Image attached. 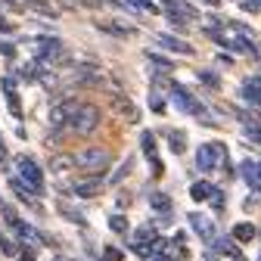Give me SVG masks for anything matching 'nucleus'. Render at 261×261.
<instances>
[{"mask_svg": "<svg viewBox=\"0 0 261 261\" xmlns=\"http://www.w3.org/2000/svg\"><path fill=\"white\" fill-rule=\"evenodd\" d=\"M130 165H134V162H130V159H127V162H124V165H121V168H118V171H115V174H112L109 180H112V184H118V180H121V177H124V174L130 171Z\"/></svg>", "mask_w": 261, "mask_h": 261, "instance_id": "nucleus-28", "label": "nucleus"}, {"mask_svg": "<svg viewBox=\"0 0 261 261\" xmlns=\"http://www.w3.org/2000/svg\"><path fill=\"white\" fill-rule=\"evenodd\" d=\"M258 81H261V78H258Z\"/></svg>", "mask_w": 261, "mask_h": 261, "instance_id": "nucleus-41", "label": "nucleus"}, {"mask_svg": "<svg viewBox=\"0 0 261 261\" xmlns=\"http://www.w3.org/2000/svg\"><path fill=\"white\" fill-rule=\"evenodd\" d=\"M0 208H4V202H0Z\"/></svg>", "mask_w": 261, "mask_h": 261, "instance_id": "nucleus-39", "label": "nucleus"}, {"mask_svg": "<svg viewBox=\"0 0 261 261\" xmlns=\"http://www.w3.org/2000/svg\"><path fill=\"white\" fill-rule=\"evenodd\" d=\"M146 59H149V62H152V65H155V69H159V72H162V75H168V72H171V69H174V65H171V62H168V59H165V56H159V53H152V50H149V53H146Z\"/></svg>", "mask_w": 261, "mask_h": 261, "instance_id": "nucleus-20", "label": "nucleus"}, {"mask_svg": "<svg viewBox=\"0 0 261 261\" xmlns=\"http://www.w3.org/2000/svg\"><path fill=\"white\" fill-rule=\"evenodd\" d=\"M75 162L84 174H106L112 165V149L106 146H84L81 152H75Z\"/></svg>", "mask_w": 261, "mask_h": 261, "instance_id": "nucleus-1", "label": "nucleus"}, {"mask_svg": "<svg viewBox=\"0 0 261 261\" xmlns=\"http://www.w3.org/2000/svg\"><path fill=\"white\" fill-rule=\"evenodd\" d=\"M140 7H143V10H152V13H159V7H155V0H140Z\"/></svg>", "mask_w": 261, "mask_h": 261, "instance_id": "nucleus-33", "label": "nucleus"}, {"mask_svg": "<svg viewBox=\"0 0 261 261\" xmlns=\"http://www.w3.org/2000/svg\"><path fill=\"white\" fill-rule=\"evenodd\" d=\"M25 4H31V7H38V10H47V0H25Z\"/></svg>", "mask_w": 261, "mask_h": 261, "instance_id": "nucleus-34", "label": "nucleus"}, {"mask_svg": "<svg viewBox=\"0 0 261 261\" xmlns=\"http://www.w3.org/2000/svg\"><path fill=\"white\" fill-rule=\"evenodd\" d=\"M0 252H4V255H16V246H13V240H7L4 233H0Z\"/></svg>", "mask_w": 261, "mask_h": 261, "instance_id": "nucleus-27", "label": "nucleus"}, {"mask_svg": "<svg viewBox=\"0 0 261 261\" xmlns=\"http://www.w3.org/2000/svg\"><path fill=\"white\" fill-rule=\"evenodd\" d=\"M227 162V146L212 140V143H202L199 149H196V165H199L202 171H215V168H224Z\"/></svg>", "mask_w": 261, "mask_h": 261, "instance_id": "nucleus-3", "label": "nucleus"}, {"mask_svg": "<svg viewBox=\"0 0 261 261\" xmlns=\"http://www.w3.org/2000/svg\"><path fill=\"white\" fill-rule=\"evenodd\" d=\"M103 174H87V177H81V180H75L72 184V193L78 196V199H93V196H100L103 193Z\"/></svg>", "mask_w": 261, "mask_h": 261, "instance_id": "nucleus-6", "label": "nucleus"}, {"mask_svg": "<svg viewBox=\"0 0 261 261\" xmlns=\"http://www.w3.org/2000/svg\"><path fill=\"white\" fill-rule=\"evenodd\" d=\"M75 78H78V84H103V81H106V72L100 69V65L78 62V65H75Z\"/></svg>", "mask_w": 261, "mask_h": 261, "instance_id": "nucleus-8", "label": "nucleus"}, {"mask_svg": "<svg viewBox=\"0 0 261 261\" xmlns=\"http://www.w3.org/2000/svg\"><path fill=\"white\" fill-rule=\"evenodd\" d=\"M81 109V100L78 96H59V100L50 106V115H47V121L53 124V127H65L72 121V115Z\"/></svg>", "mask_w": 261, "mask_h": 261, "instance_id": "nucleus-4", "label": "nucleus"}, {"mask_svg": "<svg viewBox=\"0 0 261 261\" xmlns=\"http://www.w3.org/2000/svg\"><path fill=\"white\" fill-rule=\"evenodd\" d=\"M16 165H19V177L28 184V190L35 193V196H41V193H44V171L38 168V162L28 159V155H19Z\"/></svg>", "mask_w": 261, "mask_h": 261, "instance_id": "nucleus-5", "label": "nucleus"}, {"mask_svg": "<svg viewBox=\"0 0 261 261\" xmlns=\"http://www.w3.org/2000/svg\"><path fill=\"white\" fill-rule=\"evenodd\" d=\"M199 81H202V84H208V87H215V90L221 87V81H218V75H212V72H199Z\"/></svg>", "mask_w": 261, "mask_h": 261, "instance_id": "nucleus-26", "label": "nucleus"}, {"mask_svg": "<svg viewBox=\"0 0 261 261\" xmlns=\"http://www.w3.org/2000/svg\"><path fill=\"white\" fill-rule=\"evenodd\" d=\"M59 212L69 218V221H75V224H84V215H81V212H75V208H69V205H62Z\"/></svg>", "mask_w": 261, "mask_h": 261, "instance_id": "nucleus-25", "label": "nucleus"}, {"mask_svg": "<svg viewBox=\"0 0 261 261\" xmlns=\"http://www.w3.org/2000/svg\"><path fill=\"white\" fill-rule=\"evenodd\" d=\"M190 224H193V230L199 233L205 243H212V240H215V224H212L205 215H190Z\"/></svg>", "mask_w": 261, "mask_h": 261, "instance_id": "nucleus-14", "label": "nucleus"}, {"mask_svg": "<svg viewBox=\"0 0 261 261\" xmlns=\"http://www.w3.org/2000/svg\"><path fill=\"white\" fill-rule=\"evenodd\" d=\"M243 180L255 190V193H261V162H243Z\"/></svg>", "mask_w": 261, "mask_h": 261, "instance_id": "nucleus-12", "label": "nucleus"}, {"mask_svg": "<svg viewBox=\"0 0 261 261\" xmlns=\"http://www.w3.org/2000/svg\"><path fill=\"white\" fill-rule=\"evenodd\" d=\"M106 258H109V261H121V252H118V249H112V246H109V249H106Z\"/></svg>", "mask_w": 261, "mask_h": 261, "instance_id": "nucleus-32", "label": "nucleus"}, {"mask_svg": "<svg viewBox=\"0 0 261 261\" xmlns=\"http://www.w3.org/2000/svg\"><path fill=\"white\" fill-rule=\"evenodd\" d=\"M13 53H16L13 44H4V41H0V56H13Z\"/></svg>", "mask_w": 261, "mask_h": 261, "instance_id": "nucleus-31", "label": "nucleus"}, {"mask_svg": "<svg viewBox=\"0 0 261 261\" xmlns=\"http://www.w3.org/2000/svg\"><path fill=\"white\" fill-rule=\"evenodd\" d=\"M0 159H7V146H4V140H0Z\"/></svg>", "mask_w": 261, "mask_h": 261, "instance_id": "nucleus-37", "label": "nucleus"}, {"mask_svg": "<svg viewBox=\"0 0 261 261\" xmlns=\"http://www.w3.org/2000/svg\"><path fill=\"white\" fill-rule=\"evenodd\" d=\"M0 87H4V93H16V78H13V75H7L4 81H0Z\"/></svg>", "mask_w": 261, "mask_h": 261, "instance_id": "nucleus-29", "label": "nucleus"}, {"mask_svg": "<svg viewBox=\"0 0 261 261\" xmlns=\"http://www.w3.org/2000/svg\"><path fill=\"white\" fill-rule=\"evenodd\" d=\"M62 7H72V10H78V7H90V10H96V7H103V0H59Z\"/></svg>", "mask_w": 261, "mask_h": 261, "instance_id": "nucleus-21", "label": "nucleus"}, {"mask_svg": "<svg viewBox=\"0 0 261 261\" xmlns=\"http://www.w3.org/2000/svg\"><path fill=\"white\" fill-rule=\"evenodd\" d=\"M112 109H115V115L124 118L127 124H137V121H140V109H137V103H134V100H127L124 93H112Z\"/></svg>", "mask_w": 261, "mask_h": 261, "instance_id": "nucleus-7", "label": "nucleus"}, {"mask_svg": "<svg viewBox=\"0 0 261 261\" xmlns=\"http://www.w3.org/2000/svg\"><path fill=\"white\" fill-rule=\"evenodd\" d=\"M10 28H13V25H10V22H4V16H0V31H10Z\"/></svg>", "mask_w": 261, "mask_h": 261, "instance_id": "nucleus-36", "label": "nucleus"}, {"mask_svg": "<svg viewBox=\"0 0 261 261\" xmlns=\"http://www.w3.org/2000/svg\"><path fill=\"white\" fill-rule=\"evenodd\" d=\"M19 261H35V255H31V252H22V255H19Z\"/></svg>", "mask_w": 261, "mask_h": 261, "instance_id": "nucleus-35", "label": "nucleus"}, {"mask_svg": "<svg viewBox=\"0 0 261 261\" xmlns=\"http://www.w3.org/2000/svg\"><path fill=\"white\" fill-rule=\"evenodd\" d=\"M149 205H152V212L168 215V212H171V196H168V193H162V190H155V193L149 196Z\"/></svg>", "mask_w": 261, "mask_h": 261, "instance_id": "nucleus-18", "label": "nucleus"}, {"mask_svg": "<svg viewBox=\"0 0 261 261\" xmlns=\"http://www.w3.org/2000/svg\"><path fill=\"white\" fill-rule=\"evenodd\" d=\"M202 4H208V7H218V4H221V0H202Z\"/></svg>", "mask_w": 261, "mask_h": 261, "instance_id": "nucleus-38", "label": "nucleus"}, {"mask_svg": "<svg viewBox=\"0 0 261 261\" xmlns=\"http://www.w3.org/2000/svg\"><path fill=\"white\" fill-rule=\"evenodd\" d=\"M155 41L165 47V50H171V53H180V56H193V47L184 41V38H177V35H168V31H159L155 35Z\"/></svg>", "mask_w": 261, "mask_h": 261, "instance_id": "nucleus-9", "label": "nucleus"}, {"mask_svg": "<svg viewBox=\"0 0 261 261\" xmlns=\"http://www.w3.org/2000/svg\"><path fill=\"white\" fill-rule=\"evenodd\" d=\"M100 121H103L100 106H93V103H81V109L72 115V121L65 124V130H72V134H78V137H90L93 130L100 127Z\"/></svg>", "mask_w": 261, "mask_h": 261, "instance_id": "nucleus-2", "label": "nucleus"}, {"mask_svg": "<svg viewBox=\"0 0 261 261\" xmlns=\"http://www.w3.org/2000/svg\"><path fill=\"white\" fill-rule=\"evenodd\" d=\"M149 106H152L155 112H162V109H165V103H162V96H159V93H149Z\"/></svg>", "mask_w": 261, "mask_h": 261, "instance_id": "nucleus-30", "label": "nucleus"}, {"mask_svg": "<svg viewBox=\"0 0 261 261\" xmlns=\"http://www.w3.org/2000/svg\"><path fill=\"white\" fill-rule=\"evenodd\" d=\"M109 227H112L115 233H127V227H130V224H127L124 215H112V218H109Z\"/></svg>", "mask_w": 261, "mask_h": 261, "instance_id": "nucleus-23", "label": "nucleus"}, {"mask_svg": "<svg viewBox=\"0 0 261 261\" xmlns=\"http://www.w3.org/2000/svg\"><path fill=\"white\" fill-rule=\"evenodd\" d=\"M72 168H78V162H75V155H69V152H56V155L50 159V171H53V174H69Z\"/></svg>", "mask_w": 261, "mask_h": 261, "instance_id": "nucleus-13", "label": "nucleus"}, {"mask_svg": "<svg viewBox=\"0 0 261 261\" xmlns=\"http://www.w3.org/2000/svg\"><path fill=\"white\" fill-rule=\"evenodd\" d=\"M243 100L261 109V81H246L243 84Z\"/></svg>", "mask_w": 261, "mask_h": 261, "instance_id": "nucleus-17", "label": "nucleus"}, {"mask_svg": "<svg viewBox=\"0 0 261 261\" xmlns=\"http://www.w3.org/2000/svg\"><path fill=\"white\" fill-rule=\"evenodd\" d=\"M168 137H171V143H168V146H171V152H177V155H180V152L187 149V137L180 134V130H174V134H168Z\"/></svg>", "mask_w": 261, "mask_h": 261, "instance_id": "nucleus-22", "label": "nucleus"}, {"mask_svg": "<svg viewBox=\"0 0 261 261\" xmlns=\"http://www.w3.org/2000/svg\"><path fill=\"white\" fill-rule=\"evenodd\" d=\"M215 190H218V187H212L208 180H196V184L190 187V196H193L196 202H208L212 196H215Z\"/></svg>", "mask_w": 261, "mask_h": 261, "instance_id": "nucleus-15", "label": "nucleus"}, {"mask_svg": "<svg viewBox=\"0 0 261 261\" xmlns=\"http://www.w3.org/2000/svg\"><path fill=\"white\" fill-rule=\"evenodd\" d=\"M143 152L152 159L155 155V137H152V130H146V134H143Z\"/></svg>", "mask_w": 261, "mask_h": 261, "instance_id": "nucleus-24", "label": "nucleus"}, {"mask_svg": "<svg viewBox=\"0 0 261 261\" xmlns=\"http://www.w3.org/2000/svg\"><path fill=\"white\" fill-rule=\"evenodd\" d=\"M96 28L100 31H106V35H115V38H127V35H137V28L130 25V22H124V19H109V22H96Z\"/></svg>", "mask_w": 261, "mask_h": 261, "instance_id": "nucleus-10", "label": "nucleus"}, {"mask_svg": "<svg viewBox=\"0 0 261 261\" xmlns=\"http://www.w3.org/2000/svg\"><path fill=\"white\" fill-rule=\"evenodd\" d=\"M212 246H215V252H221L224 258H230V261H246L243 252H240L230 240H212Z\"/></svg>", "mask_w": 261, "mask_h": 261, "instance_id": "nucleus-16", "label": "nucleus"}, {"mask_svg": "<svg viewBox=\"0 0 261 261\" xmlns=\"http://www.w3.org/2000/svg\"><path fill=\"white\" fill-rule=\"evenodd\" d=\"M56 261H59V258H56Z\"/></svg>", "mask_w": 261, "mask_h": 261, "instance_id": "nucleus-40", "label": "nucleus"}, {"mask_svg": "<svg viewBox=\"0 0 261 261\" xmlns=\"http://www.w3.org/2000/svg\"><path fill=\"white\" fill-rule=\"evenodd\" d=\"M35 50H38V56L56 59V56H62V41L59 38H38L35 41Z\"/></svg>", "mask_w": 261, "mask_h": 261, "instance_id": "nucleus-11", "label": "nucleus"}, {"mask_svg": "<svg viewBox=\"0 0 261 261\" xmlns=\"http://www.w3.org/2000/svg\"><path fill=\"white\" fill-rule=\"evenodd\" d=\"M230 237H233L237 243H252V240L258 237V230H255L252 224H246V221H243V224H237L233 230H230Z\"/></svg>", "mask_w": 261, "mask_h": 261, "instance_id": "nucleus-19", "label": "nucleus"}]
</instances>
